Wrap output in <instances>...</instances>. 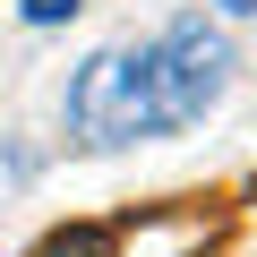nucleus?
<instances>
[{
	"instance_id": "2",
	"label": "nucleus",
	"mask_w": 257,
	"mask_h": 257,
	"mask_svg": "<svg viewBox=\"0 0 257 257\" xmlns=\"http://www.w3.org/2000/svg\"><path fill=\"white\" fill-rule=\"evenodd\" d=\"M69 128L77 146H128V52H94L69 77Z\"/></svg>"
},
{
	"instance_id": "3",
	"label": "nucleus",
	"mask_w": 257,
	"mask_h": 257,
	"mask_svg": "<svg viewBox=\"0 0 257 257\" xmlns=\"http://www.w3.org/2000/svg\"><path fill=\"white\" fill-rule=\"evenodd\" d=\"M120 231H128V223H60L35 257H111V248H120Z\"/></svg>"
},
{
	"instance_id": "1",
	"label": "nucleus",
	"mask_w": 257,
	"mask_h": 257,
	"mask_svg": "<svg viewBox=\"0 0 257 257\" xmlns=\"http://www.w3.org/2000/svg\"><path fill=\"white\" fill-rule=\"evenodd\" d=\"M231 86V43L206 18H172L146 52H128V138H172L206 120Z\"/></svg>"
},
{
	"instance_id": "4",
	"label": "nucleus",
	"mask_w": 257,
	"mask_h": 257,
	"mask_svg": "<svg viewBox=\"0 0 257 257\" xmlns=\"http://www.w3.org/2000/svg\"><path fill=\"white\" fill-rule=\"evenodd\" d=\"M86 0H26V26H60V18H77Z\"/></svg>"
}]
</instances>
